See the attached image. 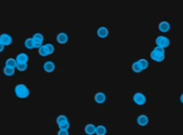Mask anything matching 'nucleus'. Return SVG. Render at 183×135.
<instances>
[{
  "label": "nucleus",
  "mask_w": 183,
  "mask_h": 135,
  "mask_svg": "<svg viewBox=\"0 0 183 135\" xmlns=\"http://www.w3.org/2000/svg\"><path fill=\"white\" fill-rule=\"evenodd\" d=\"M107 134V129L105 126H98L96 127L95 135H106Z\"/></svg>",
  "instance_id": "obj_16"
},
{
  "label": "nucleus",
  "mask_w": 183,
  "mask_h": 135,
  "mask_svg": "<svg viewBox=\"0 0 183 135\" xmlns=\"http://www.w3.org/2000/svg\"><path fill=\"white\" fill-rule=\"evenodd\" d=\"M149 123V117L147 115H139L137 117V124L139 127H147Z\"/></svg>",
  "instance_id": "obj_9"
},
{
  "label": "nucleus",
  "mask_w": 183,
  "mask_h": 135,
  "mask_svg": "<svg viewBox=\"0 0 183 135\" xmlns=\"http://www.w3.org/2000/svg\"><path fill=\"white\" fill-rule=\"evenodd\" d=\"M43 69H44V71L47 72V73H52V72H54L55 69H56V66H55V63L53 61H46L43 64Z\"/></svg>",
  "instance_id": "obj_10"
},
{
  "label": "nucleus",
  "mask_w": 183,
  "mask_h": 135,
  "mask_svg": "<svg viewBox=\"0 0 183 135\" xmlns=\"http://www.w3.org/2000/svg\"><path fill=\"white\" fill-rule=\"evenodd\" d=\"M25 46H26V48H28V50H33V48H34V44H33L32 38H29L25 41Z\"/></svg>",
  "instance_id": "obj_20"
},
{
  "label": "nucleus",
  "mask_w": 183,
  "mask_h": 135,
  "mask_svg": "<svg viewBox=\"0 0 183 135\" xmlns=\"http://www.w3.org/2000/svg\"><path fill=\"white\" fill-rule=\"evenodd\" d=\"M70 129V122H66L63 123L62 126H59V130H69Z\"/></svg>",
  "instance_id": "obj_25"
},
{
  "label": "nucleus",
  "mask_w": 183,
  "mask_h": 135,
  "mask_svg": "<svg viewBox=\"0 0 183 135\" xmlns=\"http://www.w3.org/2000/svg\"><path fill=\"white\" fill-rule=\"evenodd\" d=\"M155 43H156L157 47H161V48H163V50H165V48L169 47V45H170V40H169L167 37L160 36L156 38Z\"/></svg>",
  "instance_id": "obj_3"
},
{
  "label": "nucleus",
  "mask_w": 183,
  "mask_h": 135,
  "mask_svg": "<svg viewBox=\"0 0 183 135\" xmlns=\"http://www.w3.org/2000/svg\"><path fill=\"white\" fill-rule=\"evenodd\" d=\"M138 63L140 64L141 69H143V70H146V69H148V68H149V62H148V60H147V59H139Z\"/></svg>",
  "instance_id": "obj_22"
},
{
  "label": "nucleus",
  "mask_w": 183,
  "mask_h": 135,
  "mask_svg": "<svg viewBox=\"0 0 183 135\" xmlns=\"http://www.w3.org/2000/svg\"><path fill=\"white\" fill-rule=\"evenodd\" d=\"M95 131H96V127L92 123H89L87 126L85 127V133L87 135H94L95 134Z\"/></svg>",
  "instance_id": "obj_14"
},
{
  "label": "nucleus",
  "mask_w": 183,
  "mask_h": 135,
  "mask_svg": "<svg viewBox=\"0 0 183 135\" xmlns=\"http://www.w3.org/2000/svg\"><path fill=\"white\" fill-rule=\"evenodd\" d=\"M15 60H16L17 64H27L29 61V57L28 55L25 54V53H21V54H18L16 56Z\"/></svg>",
  "instance_id": "obj_6"
},
{
  "label": "nucleus",
  "mask_w": 183,
  "mask_h": 135,
  "mask_svg": "<svg viewBox=\"0 0 183 135\" xmlns=\"http://www.w3.org/2000/svg\"><path fill=\"white\" fill-rule=\"evenodd\" d=\"M3 73H5V75H7V76H13L15 74V69H11V68L5 66Z\"/></svg>",
  "instance_id": "obj_21"
},
{
  "label": "nucleus",
  "mask_w": 183,
  "mask_h": 135,
  "mask_svg": "<svg viewBox=\"0 0 183 135\" xmlns=\"http://www.w3.org/2000/svg\"><path fill=\"white\" fill-rule=\"evenodd\" d=\"M170 29H172V26H170V23H169V21H163L159 24V30H160L161 32H163V33L169 32Z\"/></svg>",
  "instance_id": "obj_8"
},
{
  "label": "nucleus",
  "mask_w": 183,
  "mask_h": 135,
  "mask_svg": "<svg viewBox=\"0 0 183 135\" xmlns=\"http://www.w3.org/2000/svg\"><path fill=\"white\" fill-rule=\"evenodd\" d=\"M5 46H3L2 44H0V53H2L3 50H5Z\"/></svg>",
  "instance_id": "obj_27"
},
{
  "label": "nucleus",
  "mask_w": 183,
  "mask_h": 135,
  "mask_svg": "<svg viewBox=\"0 0 183 135\" xmlns=\"http://www.w3.org/2000/svg\"><path fill=\"white\" fill-rule=\"evenodd\" d=\"M39 54H40V56H42V57H46V56H48V54H47L46 50H45L44 45H43L42 47L39 48Z\"/></svg>",
  "instance_id": "obj_24"
},
{
  "label": "nucleus",
  "mask_w": 183,
  "mask_h": 135,
  "mask_svg": "<svg viewBox=\"0 0 183 135\" xmlns=\"http://www.w3.org/2000/svg\"><path fill=\"white\" fill-rule=\"evenodd\" d=\"M96 33H98V37L101 39H105L108 37V34H109V30H108L106 27H100L99 29H98V31H96Z\"/></svg>",
  "instance_id": "obj_12"
},
{
  "label": "nucleus",
  "mask_w": 183,
  "mask_h": 135,
  "mask_svg": "<svg viewBox=\"0 0 183 135\" xmlns=\"http://www.w3.org/2000/svg\"><path fill=\"white\" fill-rule=\"evenodd\" d=\"M16 69H17V71H19V72H24L28 69V66H27V64H17Z\"/></svg>",
  "instance_id": "obj_23"
},
{
  "label": "nucleus",
  "mask_w": 183,
  "mask_h": 135,
  "mask_svg": "<svg viewBox=\"0 0 183 135\" xmlns=\"http://www.w3.org/2000/svg\"><path fill=\"white\" fill-rule=\"evenodd\" d=\"M13 40H12V37L7 33H3L0 36V44H2L3 46H8V45H11Z\"/></svg>",
  "instance_id": "obj_7"
},
{
  "label": "nucleus",
  "mask_w": 183,
  "mask_h": 135,
  "mask_svg": "<svg viewBox=\"0 0 183 135\" xmlns=\"http://www.w3.org/2000/svg\"><path fill=\"white\" fill-rule=\"evenodd\" d=\"M133 101L136 105L143 106V105H145L146 103H147V98H146V95H143V93L137 92V93H135V95H134Z\"/></svg>",
  "instance_id": "obj_4"
},
{
  "label": "nucleus",
  "mask_w": 183,
  "mask_h": 135,
  "mask_svg": "<svg viewBox=\"0 0 183 135\" xmlns=\"http://www.w3.org/2000/svg\"><path fill=\"white\" fill-rule=\"evenodd\" d=\"M56 40H57V42H58L59 44H66V43H68V41H69V37H68V34H66V33L61 32V33H59L58 36H57Z\"/></svg>",
  "instance_id": "obj_13"
},
{
  "label": "nucleus",
  "mask_w": 183,
  "mask_h": 135,
  "mask_svg": "<svg viewBox=\"0 0 183 135\" xmlns=\"http://www.w3.org/2000/svg\"><path fill=\"white\" fill-rule=\"evenodd\" d=\"M5 66L11 68V69H16L17 62H16V60H15V58H9V59H7V61H5Z\"/></svg>",
  "instance_id": "obj_15"
},
{
  "label": "nucleus",
  "mask_w": 183,
  "mask_h": 135,
  "mask_svg": "<svg viewBox=\"0 0 183 135\" xmlns=\"http://www.w3.org/2000/svg\"><path fill=\"white\" fill-rule=\"evenodd\" d=\"M132 70H133L135 73H140V72L143 71V70L141 69L140 64L138 63V61H135L133 64H132Z\"/></svg>",
  "instance_id": "obj_18"
},
{
  "label": "nucleus",
  "mask_w": 183,
  "mask_h": 135,
  "mask_svg": "<svg viewBox=\"0 0 183 135\" xmlns=\"http://www.w3.org/2000/svg\"><path fill=\"white\" fill-rule=\"evenodd\" d=\"M94 101L98 104H103L106 102V95L104 92H98L94 95Z\"/></svg>",
  "instance_id": "obj_11"
},
{
  "label": "nucleus",
  "mask_w": 183,
  "mask_h": 135,
  "mask_svg": "<svg viewBox=\"0 0 183 135\" xmlns=\"http://www.w3.org/2000/svg\"><path fill=\"white\" fill-rule=\"evenodd\" d=\"M58 135H70L69 130H59Z\"/></svg>",
  "instance_id": "obj_26"
},
{
  "label": "nucleus",
  "mask_w": 183,
  "mask_h": 135,
  "mask_svg": "<svg viewBox=\"0 0 183 135\" xmlns=\"http://www.w3.org/2000/svg\"><path fill=\"white\" fill-rule=\"evenodd\" d=\"M44 47H45V50H46V52H47V54H48V55L54 54L55 47H54V45H53V44H50V43H47V44L44 45Z\"/></svg>",
  "instance_id": "obj_19"
},
{
  "label": "nucleus",
  "mask_w": 183,
  "mask_h": 135,
  "mask_svg": "<svg viewBox=\"0 0 183 135\" xmlns=\"http://www.w3.org/2000/svg\"><path fill=\"white\" fill-rule=\"evenodd\" d=\"M14 92L15 95L19 99H27V98L30 95V91H29V88L26 85H23V84H18L17 86H15L14 88Z\"/></svg>",
  "instance_id": "obj_1"
},
{
  "label": "nucleus",
  "mask_w": 183,
  "mask_h": 135,
  "mask_svg": "<svg viewBox=\"0 0 183 135\" xmlns=\"http://www.w3.org/2000/svg\"><path fill=\"white\" fill-rule=\"evenodd\" d=\"M150 57L151 59L153 60V61L155 62H162L164 61L165 59V50H163V48L161 47H155L154 50L151 52L150 54Z\"/></svg>",
  "instance_id": "obj_2"
},
{
  "label": "nucleus",
  "mask_w": 183,
  "mask_h": 135,
  "mask_svg": "<svg viewBox=\"0 0 183 135\" xmlns=\"http://www.w3.org/2000/svg\"><path fill=\"white\" fill-rule=\"evenodd\" d=\"M180 101H181V103L183 104V93L181 95V97H180Z\"/></svg>",
  "instance_id": "obj_28"
},
{
  "label": "nucleus",
  "mask_w": 183,
  "mask_h": 135,
  "mask_svg": "<svg viewBox=\"0 0 183 135\" xmlns=\"http://www.w3.org/2000/svg\"><path fill=\"white\" fill-rule=\"evenodd\" d=\"M33 44H34V48H40L43 46V42H44V37L41 33H34V36L32 37Z\"/></svg>",
  "instance_id": "obj_5"
},
{
  "label": "nucleus",
  "mask_w": 183,
  "mask_h": 135,
  "mask_svg": "<svg viewBox=\"0 0 183 135\" xmlns=\"http://www.w3.org/2000/svg\"><path fill=\"white\" fill-rule=\"evenodd\" d=\"M56 121H57V124H58V127H59V126H62L63 123L68 122L69 119H68V117H66V115H60V116L57 117Z\"/></svg>",
  "instance_id": "obj_17"
}]
</instances>
